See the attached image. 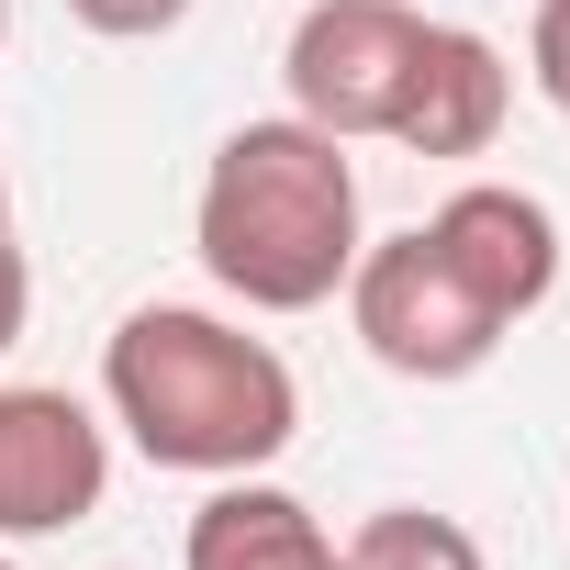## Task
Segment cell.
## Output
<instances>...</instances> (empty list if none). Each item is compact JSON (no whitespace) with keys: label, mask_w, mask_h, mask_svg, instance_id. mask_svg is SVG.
I'll use <instances>...</instances> for the list:
<instances>
[{"label":"cell","mask_w":570,"mask_h":570,"mask_svg":"<svg viewBox=\"0 0 570 570\" xmlns=\"http://www.w3.org/2000/svg\"><path fill=\"white\" fill-rule=\"evenodd\" d=\"M101 403L157 470H190V481L268 470L303 425L292 358L202 303H135L101 347Z\"/></svg>","instance_id":"cell-1"},{"label":"cell","mask_w":570,"mask_h":570,"mask_svg":"<svg viewBox=\"0 0 570 570\" xmlns=\"http://www.w3.org/2000/svg\"><path fill=\"white\" fill-rule=\"evenodd\" d=\"M190 246L202 268L246 314H314L347 292L358 268V168L325 124L279 112V124H235L202 168V202H190Z\"/></svg>","instance_id":"cell-2"},{"label":"cell","mask_w":570,"mask_h":570,"mask_svg":"<svg viewBox=\"0 0 570 570\" xmlns=\"http://www.w3.org/2000/svg\"><path fill=\"white\" fill-rule=\"evenodd\" d=\"M347 325H358V347H370L392 381H470V370H492V347L514 336L470 279L436 257L425 224L358 246V268H347Z\"/></svg>","instance_id":"cell-3"},{"label":"cell","mask_w":570,"mask_h":570,"mask_svg":"<svg viewBox=\"0 0 570 570\" xmlns=\"http://www.w3.org/2000/svg\"><path fill=\"white\" fill-rule=\"evenodd\" d=\"M414 46H425V12H414V0H314V12L292 23V57H279L292 112L325 124L336 146L392 135L403 79H414Z\"/></svg>","instance_id":"cell-4"},{"label":"cell","mask_w":570,"mask_h":570,"mask_svg":"<svg viewBox=\"0 0 570 570\" xmlns=\"http://www.w3.org/2000/svg\"><path fill=\"white\" fill-rule=\"evenodd\" d=\"M112 492V436L79 392L0 381V537H68Z\"/></svg>","instance_id":"cell-5"},{"label":"cell","mask_w":570,"mask_h":570,"mask_svg":"<svg viewBox=\"0 0 570 570\" xmlns=\"http://www.w3.org/2000/svg\"><path fill=\"white\" fill-rule=\"evenodd\" d=\"M425 235H436V257L470 279L503 325H525V314L559 292V213H548L537 190H514V179H470V190H448V202L425 213Z\"/></svg>","instance_id":"cell-6"},{"label":"cell","mask_w":570,"mask_h":570,"mask_svg":"<svg viewBox=\"0 0 570 570\" xmlns=\"http://www.w3.org/2000/svg\"><path fill=\"white\" fill-rule=\"evenodd\" d=\"M503 112H514L503 46L470 35V23H425L414 79H403V112H392V146H414V157H481L503 135Z\"/></svg>","instance_id":"cell-7"},{"label":"cell","mask_w":570,"mask_h":570,"mask_svg":"<svg viewBox=\"0 0 570 570\" xmlns=\"http://www.w3.org/2000/svg\"><path fill=\"white\" fill-rule=\"evenodd\" d=\"M179 570H347V548L325 537V514H314L303 492L235 470V481H213V503L190 514Z\"/></svg>","instance_id":"cell-8"},{"label":"cell","mask_w":570,"mask_h":570,"mask_svg":"<svg viewBox=\"0 0 570 570\" xmlns=\"http://www.w3.org/2000/svg\"><path fill=\"white\" fill-rule=\"evenodd\" d=\"M347 570H492L481 537L459 514H425V503H381L347 525Z\"/></svg>","instance_id":"cell-9"},{"label":"cell","mask_w":570,"mask_h":570,"mask_svg":"<svg viewBox=\"0 0 570 570\" xmlns=\"http://www.w3.org/2000/svg\"><path fill=\"white\" fill-rule=\"evenodd\" d=\"M68 23H90L112 46H146V35H179L190 23V0H68Z\"/></svg>","instance_id":"cell-10"},{"label":"cell","mask_w":570,"mask_h":570,"mask_svg":"<svg viewBox=\"0 0 570 570\" xmlns=\"http://www.w3.org/2000/svg\"><path fill=\"white\" fill-rule=\"evenodd\" d=\"M525 68H537L548 112H570V0H537V35H525Z\"/></svg>","instance_id":"cell-11"},{"label":"cell","mask_w":570,"mask_h":570,"mask_svg":"<svg viewBox=\"0 0 570 570\" xmlns=\"http://www.w3.org/2000/svg\"><path fill=\"white\" fill-rule=\"evenodd\" d=\"M23 314H35V268H23V246L0 235V358L23 347Z\"/></svg>","instance_id":"cell-12"},{"label":"cell","mask_w":570,"mask_h":570,"mask_svg":"<svg viewBox=\"0 0 570 570\" xmlns=\"http://www.w3.org/2000/svg\"><path fill=\"white\" fill-rule=\"evenodd\" d=\"M0 235H12V179H0Z\"/></svg>","instance_id":"cell-13"},{"label":"cell","mask_w":570,"mask_h":570,"mask_svg":"<svg viewBox=\"0 0 570 570\" xmlns=\"http://www.w3.org/2000/svg\"><path fill=\"white\" fill-rule=\"evenodd\" d=\"M0 46H12V0H0Z\"/></svg>","instance_id":"cell-14"},{"label":"cell","mask_w":570,"mask_h":570,"mask_svg":"<svg viewBox=\"0 0 570 570\" xmlns=\"http://www.w3.org/2000/svg\"><path fill=\"white\" fill-rule=\"evenodd\" d=\"M0 570H12V559H0Z\"/></svg>","instance_id":"cell-15"}]
</instances>
